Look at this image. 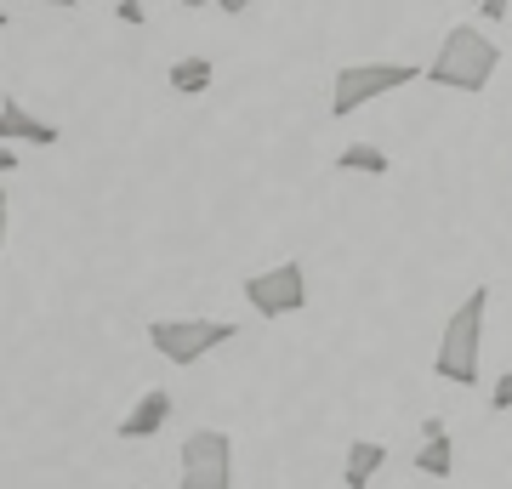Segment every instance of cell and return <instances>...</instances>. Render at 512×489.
I'll list each match as a JSON object with an SVG mask.
<instances>
[{
  "label": "cell",
  "mask_w": 512,
  "mask_h": 489,
  "mask_svg": "<svg viewBox=\"0 0 512 489\" xmlns=\"http://www.w3.org/2000/svg\"><path fill=\"white\" fill-rule=\"evenodd\" d=\"M495 69H501V46H495L484 29H473V23H456V29L439 40V57L427 63V86L478 97V91L495 80Z\"/></svg>",
  "instance_id": "cell-1"
},
{
  "label": "cell",
  "mask_w": 512,
  "mask_h": 489,
  "mask_svg": "<svg viewBox=\"0 0 512 489\" xmlns=\"http://www.w3.org/2000/svg\"><path fill=\"white\" fill-rule=\"evenodd\" d=\"M484 313H490V290L478 285V290H467V302L450 313V325H444V336H439V353H433V376L439 381H456V387H473L478 381Z\"/></svg>",
  "instance_id": "cell-2"
},
{
  "label": "cell",
  "mask_w": 512,
  "mask_h": 489,
  "mask_svg": "<svg viewBox=\"0 0 512 489\" xmlns=\"http://www.w3.org/2000/svg\"><path fill=\"white\" fill-rule=\"evenodd\" d=\"M416 80H427L421 63H342L330 80V114H359L365 103L416 86Z\"/></svg>",
  "instance_id": "cell-3"
},
{
  "label": "cell",
  "mask_w": 512,
  "mask_h": 489,
  "mask_svg": "<svg viewBox=\"0 0 512 489\" xmlns=\"http://www.w3.org/2000/svg\"><path fill=\"white\" fill-rule=\"evenodd\" d=\"M234 336H239V325H228V319H154L148 325V347L165 364H200L205 353L228 347Z\"/></svg>",
  "instance_id": "cell-4"
},
{
  "label": "cell",
  "mask_w": 512,
  "mask_h": 489,
  "mask_svg": "<svg viewBox=\"0 0 512 489\" xmlns=\"http://www.w3.org/2000/svg\"><path fill=\"white\" fill-rule=\"evenodd\" d=\"M177 489H234V438L217 427H194L183 438V478Z\"/></svg>",
  "instance_id": "cell-5"
},
{
  "label": "cell",
  "mask_w": 512,
  "mask_h": 489,
  "mask_svg": "<svg viewBox=\"0 0 512 489\" xmlns=\"http://www.w3.org/2000/svg\"><path fill=\"white\" fill-rule=\"evenodd\" d=\"M245 302H251L256 319H285V313L308 308V268L302 262H279L268 273H251L245 279Z\"/></svg>",
  "instance_id": "cell-6"
},
{
  "label": "cell",
  "mask_w": 512,
  "mask_h": 489,
  "mask_svg": "<svg viewBox=\"0 0 512 489\" xmlns=\"http://www.w3.org/2000/svg\"><path fill=\"white\" fill-rule=\"evenodd\" d=\"M0 137H6V143H35V148H52L57 137H63V131H57L52 120H40L35 109H23L18 97H6V103H0Z\"/></svg>",
  "instance_id": "cell-7"
},
{
  "label": "cell",
  "mask_w": 512,
  "mask_h": 489,
  "mask_svg": "<svg viewBox=\"0 0 512 489\" xmlns=\"http://www.w3.org/2000/svg\"><path fill=\"white\" fill-rule=\"evenodd\" d=\"M416 472H427V478H450V472H456V438H450V427H444L439 416H433V421H421Z\"/></svg>",
  "instance_id": "cell-8"
},
{
  "label": "cell",
  "mask_w": 512,
  "mask_h": 489,
  "mask_svg": "<svg viewBox=\"0 0 512 489\" xmlns=\"http://www.w3.org/2000/svg\"><path fill=\"white\" fill-rule=\"evenodd\" d=\"M165 421H171V393H165V387H154V393H143V399L131 404V416L120 421L114 433L126 438V444H137V438H154Z\"/></svg>",
  "instance_id": "cell-9"
},
{
  "label": "cell",
  "mask_w": 512,
  "mask_h": 489,
  "mask_svg": "<svg viewBox=\"0 0 512 489\" xmlns=\"http://www.w3.org/2000/svg\"><path fill=\"white\" fill-rule=\"evenodd\" d=\"M387 467V444L376 438H353L348 444V467H342V484L348 489H370V478Z\"/></svg>",
  "instance_id": "cell-10"
},
{
  "label": "cell",
  "mask_w": 512,
  "mask_h": 489,
  "mask_svg": "<svg viewBox=\"0 0 512 489\" xmlns=\"http://www.w3.org/2000/svg\"><path fill=\"white\" fill-rule=\"evenodd\" d=\"M330 165H336V171H365V177H387V171H393V160H387L376 143H348Z\"/></svg>",
  "instance_id": "cell-11"
},
{
  "label": "cell",
  "mask_w": 512,
  "mask_h": 489,
  "mask_svg": "<svg viewBox=\"0 0 512 489\" xmlns=\"http://www.w3.org/2000/svg\"><path fill=\"white\" fill-rule=\"evenodd\" d=\"M211 57H183V63H171V91L177 97H200V91H211Z\"/></svg>",
  "instance_id": "cell-12"
},
{
  "label": "cell",
  "mask_w": 512,
  "mask_h": 489,
  "mask_svg": "<svg viewBox=\"0 0 512 489\" xmlns=\"http://www.w3.org/2000/svg\"><path fill=\"white\" fill-rule=\"evenodd\" d=\"M490 410H512V370L501 381H495V393H490Z\"/></svg>",
  "instance_id": "cell-13"
},
{
  "label": "cell",
  "mask_w": 512,
  "mask_h": 489,
  "mask_svg": "<svg viewBox=\"0 0 512 489\" xmlns=\"http://www.w3.org/2000/svg\"><path fill=\"white\" fill-rule=\"evenodd\" d=\"M478 12H484V18H507L512 12V0H473Z\"/></svg>",
  "instance_id": "cell-14"
},
{
  "label": "cell",
  "mask_w": 512,
  "mask_h": 489,
  "mask_svg": "<svg viewBox=\"0 0 512 489\" xmlns=\"http://www.w3.org/2000/svg\"><path fill=\"white\" fill-rule=\"evenodd\" d=\"M120 18H126V23H143V0H120Z\"/></svg>",
  "instance_id": "cell-15"
},
{
  "label": "cell",
  "mask_w": 512,
  "mask_h": 489,
  "mask_svg": "<svg viewBox=\"0 0 512 489\" xmlns=\"http://www.w3.org/2000/svg\"><path fill=\"white\" fill-rule=\"evenodd\" d=\"M222 12H228V18H239V12H245V6H251V0H217Z\"/></svg>",
  "instance_id": "cell-16"
},
{
  "label": "cell",
  "mask_w": 512,
  "mask_h": 489,
  "mask_svg": "<svg viewBox=\"0 0 512 489\" xmlns=\"http://www.w3.org/2000/svg\"><path fill=\"white\" fill-rule=\"evenodd\" d=\"M29 6H80V0H29Z\"/></svg>",
  "instance_id": "cell-17"
},
{
  "label": "cell",
  "mask_w": 512,
  "mask_h": 489,
  "mask_svg": "<svg viewBox=\"0 0 512 489\" xmlns=\"http://www.w3.org/2000/svg\"><path fill=\"white\" fill-rule=\"evenodd\" d=\"M183 6H188V12H200V6H205V0H183Z\"/></svg>",
  "instance_id": "cell-18"
}]
</instances>
